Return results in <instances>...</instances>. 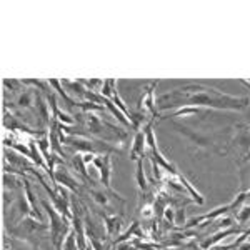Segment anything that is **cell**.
I'll return each mask as SVG.
<instances>
[{
  "mask_svg": "<svg viewBox=\"0 0 250 250\" xmlns=\"http://www.w3.org/2000/svg\"><path fill=\"white\" fill-rule=\"evenodd\" d=\"M159 108L165 110L170 107H199V108H215V110H242L250 105L247 97H233L224 94L219 88L208 87L205 83L175 88L173 92L159 97Z\"/></svg>",
  "mask_w": 250,
  "mask_h": 250,
  "instance_id": "1",
  "label": "cell"
},
{
  "mask_svg": "<svg viewBox=\"0 0 250 250\" xmlns=\"http://www.w3.org/2000/svg\"><path fill=\"white\" fill-rule=\"evenodd\" d=\"M42 208L47 212L48 215V230H50V240H52V245H54L55 250H62L63 249V244H65V239L67 235L70 233V219H67L65 215L57 212V208L54 207L52 204H48L47 200H42L40 202Z\"/></svg>",
  "mask_w": 250,
  "mask_h": 250,
  "instance_id": "2",
  "label": "cell"
},
{
  "mask_svg": "<svg viewBox=\"0 0 250 250\" xmlns=\"http://www.w3.org/2000/svg\"><path fill=\"white\" fill-rule=\"evenodd\" d=\"M63 144H67L70 148L77 152H83V154H95V155H104L112 154V152L119 150L117 147H112L110 144L104 142V140H95V139H88V137H65Z\"/></svg>",
  "mask_w": 250,
  "mask_h": 250,
  "instance_id": "3",
  "label": "cell"
},
{
  "mask_svg": "<svg viewBox=\"0 0 250 250\" xmlns=\"http://www.w3.org/2000/svg\"><path fill=\"white\" fill-rule=\"evenodd\" d=\"M92 165L99 170V175H100V182L105 187V190L108 192H114L112 190V185H110V180H112V157L110 154H104V155H97L94 159Z\"/></svg>",
  "mask_w": 250,
  "mask_h": 250,
  "instance_id": "4",
  "label": "cell"
},
{
  "mask_svg": "<svg viewBox=\"0 0 250 250\" xmlns=\"http://www.w3.org/2000/svg\"><path fill=\"white\" fill-rule=\"evenodd\" d=\"M55 184L57 185H62L65 187L67 190L74 192V193H80V187H79V182L74 175L70 173L67 167H59L55 168Z\"/></svg>",
  "mask_w": 250,
  "mask_h": 250,
  "instance_id": "5",
  "label": "cell"
},
{
  "mask_svg": "<svg viewBox=\"0 0 250 250\" xmlns=\"http://www.w3.org/2000/svg\"><path fill=\"white\" fill-rule=\"evenodd\" d=\"M159 85V80L152 82V85L144 92V95L139 100V110L144 114H152V117H155V88Z\"/></svg>",
  "mask_w": 250,
  "mask_h": 250,
  "instance_id": "6",
  "label": "cell"
},
{
  "mask_svg": "<svg viewBox=\"0 0 250 250\" xmlns=\"http://www.w3.org/2000/svg\"><path fill=\"white\" fill-rule=\"evenodd\" d=\"M145 150H147V140H145V132L140 130L135 132L134 140H132V148H130V160H140L144 159Z\"/></svg>",
  "mask_w": 250,
  "mask_h": 250,
  "instance_id": "7",
  "label": "cell"
},
{
  "mask_svg": "<svg viewBox=\"0 0 250 250\" xmlns=\"http://www.w3.org/2000/svg\"><path fill=\"white\" fill-rule=\"evenodd\" d=\"M237 233H240V229H233V227H229V229H220L219 232H215L213 235L208 237L207 240L202 242V247L204 250H207V249H210V247H215L219 242H222L224 239H227V237H230V235H237Z\"/></svg>",
  "mask_w": 250,
  "mask_h": 250,
  "instance_id": "8",
  "label": "cell"
},
{
  "mask_svg": "<svg viewBox=\"0 0 250 250\" xmlns=\"http://www.w3.org/2000/svg\"><path fill=\"white\" fill-rule=\"evenodd\" d=\"M23 192H25V197H27V200H29V205H30V210H32V215L30 217H34L35 220H39V222H42V224H43L42 208L39 207L37 197H35V193L32 192L29 180H23Z\"/></svg>",
  "mask_w": 250,
  "mask_h": 250,
  "instance_id": "9",
  "label": "cell"
},
{
  "mask_svg": "<svg viewBox=\"0 0 250 250\" xmlns=\"http://www.w3.org/2000/svg\"><path fill=\"white\" fill-rule=\"evenodd\" d=\"M177 180H179V184L182 185L185 190H187L188 195L192 197L193 202L199 204V205H204V197H202V193H200L195 187H193V184L187 179V177L184 175V173H180V172H179V175H177Z\"/></svg>",
  "mask_w": 250,
  "mask_h": 250,
  "instance_id": "10",
  "label": "cell"
},
{
  "mask_svg": "<svg viewBox=\"0 0 250 250\" xmlns=\"http://www.w3.org/2000/svg\"><path fill=\"white\" fill-rule=\"evenodd\" d=\"M122 217L119 215H104V227L107 230L108 237H115L119 235L122 230Z\"/></svg>",
  "mask_w": 250,
  "mask_h": 250,
  "instance_id": "11",
  "label": "cell"
},
{
  "mask_svg": "<svg viewBox=\"0 0 250 250\" xmlns=\"http://www.w3.org/2000/svg\"><path fill=\"white\" fill-rule=\"evenodd\" d=\"M3 249L5 250H32L34 247L27 240L19 237H5L3 239Z\"/></svg>",
  "mask_w": 250,
  "mask_h": 250,
  "instance_id": "12",
  "label": "cell"
},
{
  "mask_svg": "<svg viewBox=\"0 0 250 250\" xmlns=\"http://www.w3.org/2000/svg\"><path fill=\"white\" fill-rule=\"evenodd\" d=\"M135 182H137V187H139L140 193H147L148 192V180L145 177V172H144V159L137 160V170H135Z\"/></svg>",
  "mask_w": 250,
  "mask_h": 250,
  "instance_id": "13",
  "label": "cell"
},
{
  "mask_svg": "<svg viewBox=\"0 0 250 250\" xmlns=\"http://www.w3.org/2000/svg\"><path fill=\"white\" fill-rule=\"evenodd\" d=\"M107 192H108V190H107ZM107 192L100 190V188H92V190H90L92 197H94V200L100 205V207H108V205H110V199H108ZM108 193H114V195H119L117 192H108Z\"/></svg>",
  "mask_w": 250,
  "mask_h": 250,
  "instance_id": "14",
  "label": "cell"
},
{
  "mask_svg": "<svg viewBox=\"0 0 250 250\" xmlns=\"http://www.w3.org/2000/svg\"><path fill=\"white\" fill-rule=\"evenodd\" d=\"M48 85H50V87H54L55 90L59 92V95L62 97L63 100H65V102L68 104V105H72V107H77V102H75L74 99H70V97H68V95L65 94V90H63V88H62V80H55V79H52V80H48Z\"/></svg>",
  "mask_w": 250,
  "mask_h": 250,
  "instance_id": "15",
  "label": "cell"
},
{
  "mask_svg": "<svg viewBox=\"0 0 250 250\" xmlns=\"http://www.w3.org/2000/svg\"><path fill=\"white\" fill-rule=\"evenodd\" d=\"M22 187V182L20 179H17L15 173H9V172H3V188L5 190H14V188H20Z\"/></svg>",
  "mask_w": 250,
  "mask_h": 250,
  "instance_id": "16",
  "label": "cell"
},
{
  "mask_svg": "<svg viewBox=\"0 0 250 250\" xmlns=\"http://www.w3.org/2000/svg\"><path fill=\"white\" fill-rule=\"evenodd\" d=\"M72 165H74V168L80 173V175L83 177V179H85V180H90V182H92V179L88 177V173H87V165L83 164L82 154H77V155L72 157Z\"/></svg>",
  "mask_w": 250,
  "mask_h": 250,
  "instance_id": "17",
  "label": "cell"
},
{
  "mask_svg": "<svg viewBox=\"0 0 250 250\" xmlns=\"http://www.w3.org/2000/svg\"><path fill=\"white\" fill-rule=\"evenodd\" d=\"M137 233V237H140L142 233H140V225H139V222H134V224L130 225V229H128L127 232L122 233V235L119 237V239L115 240V245L117 244H120V242H124V240H127V239H130V237H134Z\"/></svg>",
  "mask_w": 250,
  "mask_h": 250,
  "instance_id": "18",
  "label": "cell"
},
{
  "mask_svg": "<svg viewBox=\"0 0 250 250\" xmlns=\"http://www.w3.org/2000/svg\"><path fill=\"white\" fill-rule=\"evenodd\" d=\"M235 217L239 224H247V220L250 219V205H242L239 210L235 212Z\"/></svg>",
  "mask_w": 250,
  "mask_h": 250,
  "instance_id": "19",
  "label": "cell"
},
{
  "mask_svg": "<svg viewBox=\"0 0 250 250\" xmlns=\"http://www.w3.org/2000/svg\"><path fill=\"white\" fill-rule=\"evenodd\" d=\"M173 224L179 225L180 229H184V225L187 224V220H185V207L175 208V215H173Z\"/></svg>",
  "mask_w": 250,
  "mask_h": 250,
  "instance_id": "20",
  "label": "cell"
},
{
  "mask_svg": "<svg viewBox=\"0 0 250 250\" xmlns=\"http://www.w3.org/2000/svg\"><path fill=\"white\" fill-rule=\"evenodd\" d=\"M63 250H79L77 239H75V232L70 230V233L67 235L65 244H63Z\"/></svg>",
  "mask_w": 250,
  "mask_h": 250,
  "instance_id": "21",
  "label": "cell"
},
{
  "mask_svg": "<svg viewBox=\"0 0 250 250\" xmlns=\"http://www.w3.org/2000/svg\"><path fill=\"white\" fill-rule=\"evenodd\" d=\"M140 213H142L144 219H150V217H154L155 215L154 205H152V204H144V207H142V210H140Z\"/></svg>",
  "mask_w": 250,
  "mask_h": 250,
  "instance_id": "22",
  "label": "cell"
},
{
  "mask_svg": "<svg viewBox=\"0 0 250 250\" xmlns=\"http://www.w3.org/2000/svg\"><path fill=\"white\" fill-rule=\"evenodd\" d=\"M240 83L242 85H245L247 88H250V82H247V80H240Z\"/></svg>",
  "mask_w": 250,
  "mask_h": 250,
  "instance_id": "23",
  "label": "cell"
},
{
  "mask_svg": "<svg viewBox=\"0 0 250 250\" xmlns=\"http://www.w3.org/2000/svg\"><path fill=\"white\" fill-rule=\"evenodd\" d=\"M240 250H249L250 249V245H244V247H239Z\"/></svg>",
  "mask_w": 250,
  "mask_h": 250,
  "instance_id": "24",
  "label": "cell"
},
{
  "mask_svg": "<svg viewBox=\"0 0 250 250\" xmlns=\"http://www.w3.org/2000/svg\"><path fill=\"white\" fill-rule=\"evenodd\" d=\"M244 160H250V150H249V154L245 155V159H244Z\"/></svg>",
  "mask_w": 250,
  "mask_h": 250,
  "instance_id": "25",
  "label": "cell"
},
{
  "mask_svg": "<svg viewBox=\"0 0 250 250\" xmlns=\"http://www.w3.org/2000/svg\"><path fill=\"white\" fill-rule=\"evenodd\" d=\"M247 195H249V197H250V190H249V192H247Z\"/></svg>",
  "mask_w": 250,
  "mask_h": 250,
  "instance_id": "26",
  "label": "cell"
}]
</instances>
